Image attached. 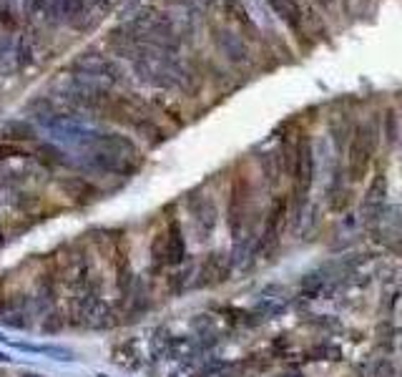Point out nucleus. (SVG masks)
Segmentation results:
<instances>
[{
	"instance_id": "19",
	"label": "nucleus",
	"mask_w": 402,
	"mask_h": 377,
	"mask_svg": "<svg viewBox=\"0 0 402 377\" xmlns=\"http://www.w3.org/2000/svg\"><path fill=\"white\" fill-rule=\"evenodd\" d=\"M282 377H302V370H297V372H287V375H282Z\"/></svg>"
},
{
	"instance_id": "10",
	"label": "nucleus",
	"mask_w": 402,
	"mask_h": 377,
	"mask_svg": "<svg viewBox=\"0 0 402 377\" xmlns=\"http://www.w3.org/2000/svg\"><path fill=\"white\" fill-rule=\"evenodd\" d=\"M0 136L6 141H10V144H23V141L31 144V141L38 139V128L26 119H15L0 126Z\"/></svg>"
},
{
	"instance_id": "2",
	"label": "nucleus",
	"mask_w": 402,
	"mask_h": 377,
	"mask_svg": "<svg viewBox=\"0 0 402 377\" xmlns=\"http://www.w3.org/2000/svg\"><path fill=\"white\" fill-rule=\"evenodd\" d=\"M380 124L377 121H365L355 126L347 144V181L360 184L372 169V159L380 146Z\"/></svg>"
},
{
	"instance_id": "20",
	"label": "nucleus",
	"mask_w": 402,
	"mask_h": 377,
	"mask_svg": "<svg viewBox=\"0 0 402 377\" xmlns=\"http://www.w3.org/2000/svg\"><path fill=\"white\" fill-rule=\"evenodd\" d=\"M23 377H43V375H23Z\"/></svg>"
},
{
	"instance_id": "17",
	"label": "nucleus",
	"mask_w": 402,
	"mask_h": 377,
	"mask_svg": "<svg viewBox=\"0 0 402 377\" xmlns=\"http://www.w3.org/2000/svg\"><path fill=\"white\" fill-rule=\"evenodd\" d=\"M31 63V46H28L26 40H20L18 43V68L28 66Z\"/></svg>"
},
{
	"instance_id": "11",
	"label": "nucleus",
	"mask_w": 402,
	"mask_h": 377,
	"mask_svg": "<svg viewBox=\"0 0 402 377\" xmlns=\"http://www.w3.org/2000/svg\"><path fill=\"white\" fill-rule=\"evenodd\" d=\"M340 360H342V350L332 340H319L304 350V362H340Z\"/></svg>"
},
{
	"instance_id": "4",
	"label": "nucleus",
	"mask_w": 402,
	"mask_h": 377,
	"mask_svg": "<svg viewBox=\"0 0 402 377\" xmlns=\"http://www.w3.org/2000/svg\"><path fill=\"white\" fill-rule=\"evenodd\" d=\"M290 209H292L290 194H274L271 206L267 209V214L262 219V229H259L257 239V254L279 244L284 226H287V219H290Z\"/></svg>"
},
{
	"instance_id": "8",
	"label": "nucleus",
	"mask_w": 402,
	"mask_h": 377,
	"mask_svg": "<svg viewBox=\"0 0 402 377\" xmlns=\"http://www.w3.org/2000/svg\"><path fill=\"white\" fill-rule=\"evenodd\" d=\"M58 189L71 199L73 204L78 206H88L93 201H99L101 199V189L93 181L83 179V176H76V174H68V176H58L56 179Z\"/></svg>"
},
{
	"instance_id": "18",
	"label": "nucleus",
	"mask_w": 402,
	"mask_h": 377,
	"mask_svg": "<svg viewBox=\"0 0 402 377\" xmlns=\"http://www.w3.org/2000/svg\"><path fill=\"white\" fill-rule=\"evenodd\" d=\"M10 360H13V358H8L6 352H0V365H8V362H10Z\"/></svg>"
},
{
	"instance_id": "7",
	"label": "nucleus",
	"mask_w": 402,
	"mask_h": 377,
	"mask_svg": "<svg viewBox=\"0 0 402 377\" xmlns=\"http://www.w3.org/2000/svg\"><path fill=\"white\" fill-rule=\"evenodd\" d=\"M189 214H192L194 229L199 234V242L211 239L214 229H217V204L209 196H192L189 199Z\"/></svg>"
},
{
	"instance_id": "1",
	"label": "nucleus",
	"mask_w": 402,
	"mask_h": 377,
	"mask_svg": "<svg viewBox=\"0 0 402 377\" xmlns=\"http://www.w3.org/2000/svg\"><path fill=\"white\" fill-rule=\"evenodd\" d=\"M315 171H317L315 144H312L310 136L302 131L297 139H294V156H292V166H290V179H292L290 214H294L297 219L304 206H307V201H310L312 184H315Z\"/></svg>"
},
{
	"instance_id": "14",
	"label": "nucleus",
	"mask_w": 402,
	"mask_h": 377,
	"mask_svg": "<svg viewBox=\"0 0 402 377\" xmlns=\"http://www.w3.org/2000/svg\"><path fill=\"white\" fill-rule=\"evenodd\" d=\"M385 196H387V176H385V171H377L367 194H365V206L385 204Z\"/></svg>"
},
{
	"instance_id": "13",
	"label": "nucleus",
	"mask_w": 402,
	"mask_h": 377,
	"mask_svg": "<svg viewBox=\"0 0 402 377\" xmlns=\"http://www.w3.org/2000/svg\"><path fill=\"white\" fill-rule=\"evenodd\" d=\"M33 156L40 161V164L46 166V169H58V166H66V161H68L66 153L60 151V149H58L56 144H43V146H38Z\"/></svg>"
},
{
	"instance_id": "3",
	"label": "nucleus",
	"mask_w": 402,
	"mask_h": 377,
	"mask_svg": "<svg viewBox=\"0 0 402 377\" xmlns=\"http://www.w3.org/2000/svg\"><path fill=\"white\" fill-rule=\"evenodd\" d=\"M251 181L246 174H237L231 179L229 201H226V226H229L231 242L237 244L246 234L251 224Z\"/></svg>"
},
{
	"instance_id": "12",
	"label": "nucleus",
	"mask_w": 402,
	"mask_h": 377,
	"mask_svg": "<svg viewBox=\"0 0 402 377\" xmlns=\"http://www.w3.org/2000/svg\"><path fill=\"white\" fill-rule=\"evenodd\" d=\"M194 279H196V265L194 262H184L181 267H176L171 277H169V290L174 294H184L186 290L194 287Z\"/></svg>"
},
{
	"instance_id": "9",
	"label": "nucleus",
	"mask_w": 402,
	"mask_h": 377,
	"mask_svg": "<svg viewBox=\"0 0 402 377\" xmlns=\"http://www.w3.org/2000/svg\"><path fill=\"white\" fill-rule=\"evenodd\" d=\"M166 232V267H181L186 262V234H184V224H181V219L178 217H171L166 221L164 226Z\"/></svg>"
},
{
	"instance_id": "16",
	"label": "nucleus",
	"mask_w": 402,
	"mask_h": 377,
	"mask_svg": "<svg viewBox=\"0 0 402 377\" xmlns=\"http://www.w3.org/2000/svg\"><path fill=\"white\" fill-rule=\"evenodd\" d=\"M307 324H312V327H317V330H327V332H342V324H340V319L337 317H330V315H319V317L310 319Z\"/></svg>"
},
{
	"instance_id": "5",
	"label": "nucleus",
	"mask_w": 402,
	"mask_h": 377,
	"mask_svg": "<svg viewBox=\"0 0 402 377\" xmlns=\"http://www.w3.org/2000/svg\"><path fill=\"white\" fill-rule=\"evenodd\" d=\"M234 269L231 259L221 251H211L206 254L204 262L196 265V279H194V290H206V287H217L226 282Z\"/></svg>"
},
{
	"instance_id": "6",
	"label": "nucleus",
	"mask_w": 402,
	"mask_h": 377,
	"mask_svg": "<svg viewBox=\"0 0 402 377\" xmlns=\"http://www.w3.org/2000/svg\"><path fill=\"white\" fill-rule=\"evenodd\" d=\"M73 73H78L81 78L86 76V78H106L108 83H121L124 81V73L121 68L113 63L111 58H106V56H96V53H83L76 58L73 63Z\"/></svg>"
},
{
	"instance_id": "15",
	"label": "nucleus",
	"mask_w": 402,
	"mask_h": 377,
	"mask_svg": "<svg viewBox=\"0 0 402 377\" xmlns=\"http://www.w3.org/2000/svg\"><path fill=\"white\" fill-rule=\"evenodd\" d=\"M33 153L28 151L23 144H10V141H3L0 144V161H10V159H31Z\"/></svg>"
}]
</instances>
